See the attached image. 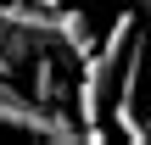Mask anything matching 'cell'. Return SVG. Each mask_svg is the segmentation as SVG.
Returning a JSON list of instances; mask_svg holds the SVG:
<instances>
[{"instance_id": "6da1fadb", "label": "cell", "mask_w": 151, "mask_h": 145, "mask_svg": "<svg viewBox=\"0 0 151 145\" xmlns=\"http://www.w3.org/2000/svg\"><path fill=\"white\" fill-rule=\"evenodd\" d=\"M134 28H140V17H134V6H123L112 17L106 39L90 45V56H78L84 61V78H78V129H84V140H101V117H106V106L118 95V73H123Z\"/></svg>"}, {"instance_id": "7a4b0ae2", "label": "cell", "mask_w": 151, "mask_h": 145, "mask_svg": "<svg viewBox=\"0 0 151 145\" xmlns=\"http://www.w3.org/2000/svg\"><path fill=\"white\" fill-rule=\"evenodd\" d=\"M0 129L28 134V140H45V145H73V140H84V129H78V123H67V112H62V106L34 101L11 73H0Z\"/></svg>"}, {"instance_id": "3957f363", "label": "cell", "mask_w": 151, "mask_h": 145, "mask_svg": "<svg viewBox=\"0 0 151 145\" xmlns=\"http://www.w3.org/2000/svg\"><path fill=\"white\" fill-rule=\"evenodd\" d=\"M22 78H28V95H34V101L56 106V95H62V78H56V61H50V50H39V56L22 67Z\"/></svg>"}, {"instance_id": "277c9868", "label": "cell", "mask_w": 151, "mask_h": 145, "mask_svg": "<svg viewBox=\"0 0 151 145\" xmlns=\"http://www.w3.org/2000/svg\"><path fill=\"white\" fill-rule=\"evenodd\" d=\"M0 73H11V61H6V56H0ZM11 78H17V73H11Z\"/></svg>"}]
</instances>
